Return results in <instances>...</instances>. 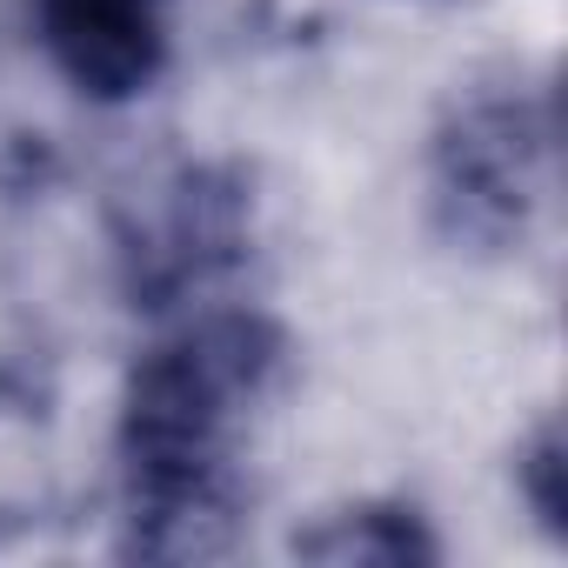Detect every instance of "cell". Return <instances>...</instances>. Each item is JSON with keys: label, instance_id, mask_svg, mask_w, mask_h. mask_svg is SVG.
Listing matches in <instances>:
<instances>
[{"label": "cell", "instance_id": "6da1fadb", "mask_svg": "<svg viewBox=\"0 0 568 568\" xmlns=\"http://www.w3.org/2000/svg\"><path fill=\"white\" fill-rule=\"evenodd\" d=\"M288 342L247 308L168 328L121 395V528L134 555L207 561L234 548L247 501V435L281 382Z\"/></svg>", "mask_w": 568, "mask_h": 568}, {"label": "cell", "instance_id": "7a4b0ae2", "mask_svg": "<svg viewBox=\"0 0 568 568\" xmlns=\"http://www.w3.org/2000/svg\"><path fill=\"white\" fill-rule=\"evenodd\" d=\"M555 128L535 94L515 81L462 94L428 148V214L468 254H508L528 241L548 201Z\"/></svg>", "mask_w": 568, "mask_h": 568}, {"label": "cell", "instance_id": "3957f363", "mask_svg": "<svg viewBox=\"0 0 568 568\" xmlns=\"http://www.w3.org/2000/svg\"><path fill=\"white\" fill-rule=\"evenodd\" d=\"M34 41L88 101H134L161 81L174 48L168 0H28Z\"/></svg>", "mask_w": 568, "mask_h": 568}, {"label": "cell", "instance_id": "277c9868", "mask_svg": "<svg viewBox=\"0 0 568 568\" xmlns=\"http://www.w3.org/2000/svg\"><path fill=\"white\" fill-rule=\"evenodd\" d=\"M302 555H322V561H428L435 541L402 508H348V515H335V528L308 535Z\"/></svg>", "mask_w": 568, "mask_h": 568}, {"label": "cell", "instance_id": "5b68a950", "mask_svg": "<svg viewBox=\"0 0 568 568\" xmlns=\"http://www.w3.org/2000/svg\"><path fill=\"white\" fill-rule=\"evenodd\" d=\"M521 488H528L535 515H541L548 528H561V435H555V422H541L535 448L521 455Z\"/></svg>", "mask_w": 568, "mask_h": 568}]
</instances>
